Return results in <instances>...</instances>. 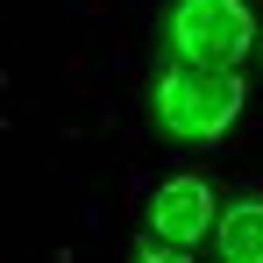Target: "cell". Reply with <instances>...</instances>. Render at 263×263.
I'll list each match as a JSON object with an SVG mask.
<instances>
[{
  "mask_svg": "<svg viewBox=\"0 0 263 263\" xmlns=\"http://www.w3.org/2000/svg\"><path fill=\"white\" fill-rule=\"evenodd\" d=\"M135 263H192V256H185V249H171V242H142V249H135Z\"/></svg>",
  "mask_w": 263,
  "mask_h": 263,
  "instance_id": "5",
  "label": "cell"
},
{
  "mask_svg": "<svg viewBox=\"0 0 263 263\" xmlns=\"http://www.w3.org/2000/svg\"><path fill=\"white\" fill-rule=\"evenodd\" d=\"M214 256L220 263H263V192L214 214Z\"/></svg>",
  "mask_w": 263,
  "mask_h": 263,
  "instance_id": "4",
  "label": "cell"
},
{
  "mask_svg": "<svg viewBox=\"0 0 263 263\" xmlns=\"http://www.w3.org/2000/svg\"><path fill=\"white\" fill-rule=\"evenodd\" d=\"M214 214H220V185L199 178V171H178V178H164V192L149 199V235L171 242V249H192V242L214 235Z\"/></svg>",
  "mask_w": 263,
  "mask_h": 263,
  "instance_id": "3",
  "label": "cell"
},
{
  "mask_svg": "<svg viewBox=\"0 0 263 263\" xmlns=\"http://www.w3.org/2000/svg\"><path fill=\"white\" fill-rule=\"evenodd\" d=\"M149 107H157V128L171 135L178 149H214L228 142V128L242 121L249 107V86L235 71H192V64H157V86H149Z\"/></svg>",
  "mask_w": 263,
  "mask_h": 263,
  "instance_id": "1",
  "label": "cell"
},
{
  "mask_svg": "<svg viewBox=\"0 0 263 263\" xmlns=\"http://www.w3.org/2000/svg\"><path fill=\"white\" fill-rule=\"evenodd\" d=\"M249 43H256L249 0H171L164 14V50L192 71H242Z\"/></svg>",
  "mask_w": 263,
  "mask_h": 263,
  "instance_id": "2",
  "label": "cell"
}]
</instances>
